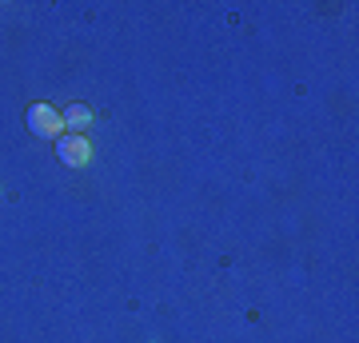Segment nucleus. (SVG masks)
<instances>
[{"mask_svg": "<svg viewBox=\"0 0 359 343\" xmlns=\"http://www.w3.org/2000/svg\"><path fill=\"white\" fill-rule=\"evenodd\" d=\"M25 120H28V128H32V136H40V140L65 136V112H56L52 104H32Z\"/></svg>", "mask_w": 359, "mask_h": 343, "instance_id": "nucleus-1", "label": "nucleus"}, {"mask_svg": "<svg viewBox=\"0 0 359 343\" xmlns=\"http://www.w3.org/2000/svg\"><path fill=\"white\" fill-rule=\"evenodd\" d=\"M92 120H96V112H92L88 104H72V108H65V128H72L76 136L92 124Z\"/></svg>", "mask_w": 359, "mask_h": 343, "instance_id": "nucleus-3", "label": "nucleus"}, {"mask_svg": "<svg viewBox=\"0 0 359 343\" xmlns=\"http://www.w3.org/2000/svg\"><path fill=\"white\" fill-rule=\"evenodd\" d=\"M56 156H60V164H68V168H84L92 160L88 136H65V140L56 144Z\"/></svg>", "mask_w": 359, "mask_h": 343, "instance_id": "nucleus-2", "label": "nucleus"}]
</instances>
